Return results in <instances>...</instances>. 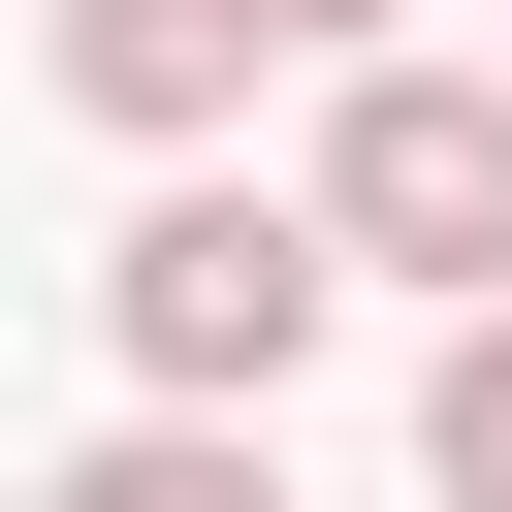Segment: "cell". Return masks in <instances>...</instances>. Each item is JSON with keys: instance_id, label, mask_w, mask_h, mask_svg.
I'll return each instance as SVG.
<instances>
[{"instance_id": "cell-6", "label": "cell", "mask_w": 512, "mask_h": 512, "mask_svg": "<svg viewBox=\"0 0 512 512\" xmlns=\"http://www.w3.org/2000/svg\"><path fill=\"white\" fill-rule=\"evenodd\" d=\"M256 32H320V64H384V32H416V0H256Z\"/></svg>"}, {"instance_id": "cell-5", "label": "cell", "mask_w": 512, "mask_h": 512, "mask_svg": "<svg viewBox=\"0 0 512 512\" xmlns=\"http://www.w3.org/2000/svg\"><path fill=\"white\" fill-rule=\"evenodd\" d=\"M416 480H448V512H512V320H448V384H416Z\"/></svg>"}, {"instance_id": "cell-1", "label": "cell", "mask_w": 512, "mask_h": 512, "mask_svg": "<svg viewBox=\"0 0 512 512\" xmlns=\"http://www.w3.org/2000/svg\"><path fill=\"white\" fill-rule=\"evenodd\" d=\"M320 288H352V224H320V192H160V224L96 256V352H128L160 416H256V384L320 352Z\"/></svg>"}, {"instance_id": "cell-2", "label": "cell", "mask_w": 512, "mask_h": 512, "mask_svg": "<svg viewBox=\"0 0 512 512\" xmlns=\"http://www.w3.org/2000/svg\"><path fill=\"white\" fill-rule=\"evenodd\" d=\"M320 224H352V288L512 320V64H352L320 96Z\"/></svg>"}, {"instance_id": "cell-4", "label": "cell", "mask_w": 512, "mask_h": 512, "mask_svg": "<svg viewBox=\"0 0 512 512\" xmlns=\"http://www.w3.org/2000/svg\"><path fill=\"white\" fill-rule=\"evenodd\" d=\"M64 512H256V448L224 416H128V448H64Z\"/></svg>"}, {"instance_id": "cell-3", "label": "cell", "mask_w": 512, "mask_h": 512, "mask_svg": "<svg viewBox=\"0 0 512 512\" xmlns=\"http://www.w3.org/2000/svg\"><path fill=\"white\" fill-rule=\"evenodd\" d=\"M64 96L96 128H224L256 96V0H64Z\"/></svg>"}]
</instances>
